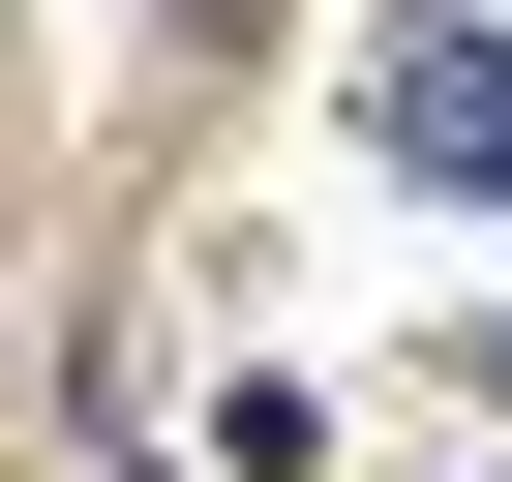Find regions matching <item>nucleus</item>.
Instances as JSON below:
<instances>
[{"label":"nucleus","mask_w":512,"mask_h":482,"mask_svg":"<svg viewBox=\"0 0 512 482\" xmlns=\"http://www.w3.org/2000/svg\"><path fill=\"white\" fill-rule=\"evenodd\" d=\"M392 151H452V181H512V61H392Z\"/></svg>","instance_id":"1"}]
</instances>
